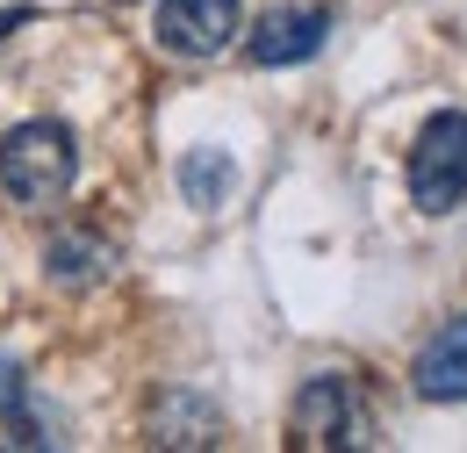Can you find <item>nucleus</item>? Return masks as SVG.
Listing matches in <instances>:
<instances>
[{"instance_id":"nucleus-1","label":"nucleus","mask_w":467,"mask_h":453,"mask_svg":"<svg viewBox=\"0 0 467 453\" xmlns=\"http://www.w3.org/2000/svg\"><path fill=\"white\" fill-rule=\"evenodd\" d=\"M72 173H79V144L51 115L15 122L0 137V195L15 209H58L65 195H72Z\"/></svg>"},{"instance_id":"nucleus-2","label":"nucleus","mask_w":467,"mask_h":453,"mask_svg":"<svg viewBox=\"0 0 467 453\" xmlns=\"http://www.w3.org/2000/svg\"><path fill=\"white\" fill-rule=\"evenodd\" d=\"M410 202L424 216H453L467 202V115L439 109L410 144Z\"/></svg>"},{"instance_id":"nucleus-3","label":"nucleus","mask_w":467,"mask_h":453,"mask_svg":"<svg viewBox=\"0 0 467 453\" xmlns=\"http://www.w3.org/2000/svg\"><path fill=\"white\" fill-rule=\"evenodd\" d=\"M295 447H374V417L352 389V374H309L288 403Z\"/></svg>"},{"instance_id":"nucleus-4","label":"nucleus","mask_w":467,"mask_h":453,"mask_svg":"<svg viewBox=\"0 0 467 453\" xmlns=\"http://www.w3.org/2000/svg\"><path fill=\"white\" fill-rule=\"evenodd\" d=\"M237 29H244V0H159V15H151L159 51H173V58L231 51Z\"/></svg>"},{"instance_id":"nucleus-5","label":"nucleus","mask_w":467,"mask_h":453,"mask_svg":"<svg viewBox=\"0 0 467 453\" xmlns=\"http://www.w3.org/2000/svg\"><path fill=\"white\" fill-rule=\"evenodd\" d=\"M324 37H331V7H266L259 22H252V37H244V58L252 65H302V58L324 51Z\"/></svg>"},{"instance_id":"nucleus-6","label":"nucleus","mask_w":467,"mask_h":453,"mask_svg":"<svg viewBox=\"0 0 467 453\" xmlns=\"http://www.w3.org/2000/svg\"><path fill=\"white\" fill-rule=\"evenodd\" d=\"M410 389L424 403H467V317H446L410 360Z\"/></svg>"},{"instance_id":"nucleus-7","label":"nucleus","mask_w":467,"mask_h":453,"mask_svg":"<svg viewBox=\"0 0 467 453\" xmlns=\"http://www.w3.org/2000/svg\"><path fill=\"white\" fill-rule=\"evenodd\" d=\"M44 274H51V288H65V295H87V288H101L116 274V245H109L101 230H58V237L44 245Z\"/></svg>"},{"instance_id":"nucleus-8","label":"nucleus","mask_w":467,"mask_h":453,"mask_svg":"<svg viewBox=\"0 0 467 453\" xmlns=\"http://www.w3.org/2000/svg\"><path fill=\"white\" fill-rule=\"evenodd\" d=\"M216 432H223L216 403L194 396V389H173V396H159V410H151V439L159 447H216Z\"/></svg>"},{"instance_id":"nucleus-9","label":"nucleus","mask_w":467,"mask_h":453,"mask_svg":"<svg viewBox=\"0 0 467 453\" xmlns=\"http://www.w3.org/2000/svg\"><path fill=\"white\" fill-rule=\"evenodd\" d=\"M237 187V159L231 152H216V144H194V152H180V195H187V209H223Z\"/></svg>"},{"instance_id":"nucleus-10","label":"nucleus","mask_w":467,"mask_h":453,"mask_svg":"<svg viewBox=\"0 0 467 453\" xmlns=\"http://www.w3.org/2000/svg\"><path fill=\"white\" fill-rule=\"evenodd\" d=\"M0 425L15 432V447H51V439H44V425L29 417V374H22V360H15V353H0Z\"/></svg>"},{"instance_id":"nucleus-11","label":"nucleus","mask_w":467,"mask_h":453,"mask_svg":"<svg viewBox=\"0 0 467 453\" xmlns=\"http://www.w3.org/2000/svg\"><path fill=\"white\" fill-rule=\"evenodd\" d=\"M22 22H29V7H0V44H7V37L22 29Z\"/></svg>"}]
</instances>
